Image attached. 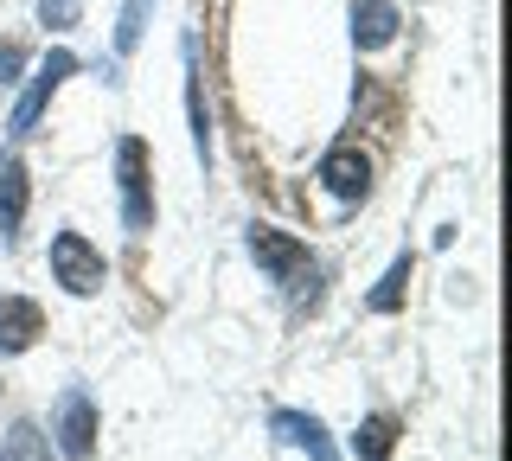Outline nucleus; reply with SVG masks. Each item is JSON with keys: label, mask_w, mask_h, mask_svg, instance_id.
Wrapping results in <instances>:
<instances>
[{"label": "nucleus", "mask_w": 512, "mask_h": 461, "mask_svg": "<svg viewBox=\"0 0 512 461\" xmlns=\"http://www.w3.org/2000/svg\"><path fill=\"white\" fill-rule=\"evenodd\" d=\"M0 461H52V442H45L32 423H13L7 442H0Z\"/></svg>", "instance_id": "13"}, {"label": "nucleus", "mask_w": 512, "mask_h": 461, "mask_svg": "<svg viewBox=\"0 0 512 461\" xmlns=\"http://www.w3.org/2000/svg\"><path fill=\"white\" fill-rule=\"evenodd\" d=\"M352 449H359L365 461H391V449H397V423H391V417H365L359 436H352Z\"/></svg>", "instance_id": "12"}, {"label": "nucleus", "mask_w": 512, "mask_h": 461, "mask_svg": "<svg viewBox=\"0 0 512 461\" xmlns=\"http://www.w3.org/2000/svg\"><path fill=\"white\" fill-rule=\"evenodd\" d=\"M320 186H327L333 199H365L372 193V161H365L359 148H333L327 161H320Z\"/></svg>", "instance_id": "6"}, {"label": "nucleus", "mask_w": 512, "mask_h": 461, "mask_svg": "<svg viewBox=\"0 0 512 461\" xmlns=\"http://www.w3.org/2000/svg\"><path fill=\"white\" fill-rule=\"evenodd\" d=\"M64 77H77V58H71V52H45V58H39V71H32V84H26V97H20V109L7 116V135H13V141L32 135V122L45 116V103L58 97Z\"/></svg>", "instance_id": "4"}, {"label": "nucleus", "mask_w": 512, "mask_h": 461, "mask_svg": "<svg viewBox=\"0 0 512 461\" xmlns=\"http://www.w3.org/2000/svg\"><path fill=\"white\" fill-rule=\"evenodd\" d=\"M58 455L64 461H90L96 455V404L84 391H64V404H58Z\"/></svg>", "instance_id": "5"}, {"label": "nucleus", "mask_w": 512, "mask_h": 461, "mask_svg": "<svg viewBox=\"0 0 512 461\" xmlns=\"http://www.w3.org/2000/svg\"><path fill=\"white\" fill-rule=\"evenodd\" d=\"M397 39V7L391 0H352V45L359 52H378V45Z\"/></svg>", "instance_id": "7"}, {"label": "nucleus", "mask_w": 512, "mask_h": 461, "mask_svg": "<svg viewBox=\"0 0 512 461\" xmlns=\"http://www.w3.org/2000/svg\"><path fill=\"white\" fill-rule=\"evenodd\" d=\"M186 116H192V148H199V161L212 154V116H205V90H199V52H192L186 39Z\"/></svg>", "instance_id": "11"}, {"label": "nucleus", "mask_w": 512, "mask_h": 461, "mask_svg": "<svg viewBox=\"0 0 512 461\" xmlns=\"http://www.w3.org/2000/svg\"><path fill=\"white\" fill-rule=\"evenodd\" d=\"M20 65H26L20 45H0V84H13V71H20Z\"/></svg>", "instance_id": "17"}, {"label": "nucleus", "mask_w": 512, "mask_h": 461, "mask_svg": "<svg viewBox=\"0 0 512 461\" xmlns=\"http://www.w3.org/2000/svg\"><path fill=\"white\" fill-rule=\"evenodd\" d=\"M20 218H26V167L7 154V161H0V244L20 231Z\"/></svg>", "instance_id": "10"}, {"label": "nucleus", "mask_w": 512, "mask_h": 461, "mask_svg": "<svg viewBox=\"0 0 512 461\" xmlns=\"http://www.w3.org/2000/svg\"><path fill=\"white\" fill-rule=\"evenodd\" d=\"M39 20L64 33V26H77V20H84V0H39Z\"/></svg>", "instance_id": "16"}, {"label": "nucleus", "mask_w": 512, "mask_h": 461, "mask_svg": "<svg viewBox=\"0 0 512 461\" xmlns=\"http://www.w3.org/2000/svg\"><path fill=\"white\" fill-rule=\"evenodd\" d=\"M116 180H122V225L154 231V193H148V148L135 135L116 141Z\"/></svg>", "instance_id": "3"}, {"label": "nucleus", "mask_w": 512, "mask_h": 461, "mask_svg": "<svg viewBox=\"0 0 512 461\" xmlns=\"http://www.w3.org/2000/svg\"><path fill=\"white\" fill-rule=\"evenodd\" d=\"M141 33H148V0H122V20H116V52L128 58L141 45Z\"/></svg>", "instance_id": "15"}, {"label": "nucleus", "mask_w": 512, "mask_h": 461, "mask_svg": "<svg viewBox=\"0 0 512 461\" xmlns=\"http://www.w3.org/2000/svg\"><path fill=\"white\" fill-rule=\"evenodd\" d=\"M404 289H410V257H397L391 276L372 289V314H397V308H404Z\"/></svg>", "instance_id": "14"}, {"label": "nucleus", "mask_w": 512, "mask_h": 461, "mask_svg": "<svg viewBox=\"0 0 512 461\" xmlns=\"http://www.w3.org/2000/svg\"><path fill=\"white\" fill-rule=\"evenodd\" d=\"M276 436H282V442H295V449H308V461H340V449L327 442L320 417H301V410H276Z\"/></svg>", "instance_id": "8"}, {"label": "nucleus", "mask_w": 512, "mask_h": 461, "mask_svg": "<svg viewBox=\"0 0 512 461\" xmlns=\"http://www.w3.org/2000/svg\"><path fill=\"white\" fill-rule=\"evenodd\" d=\"M52 282H64L71 295H96V289L109 282L103 250H96L84 231H58V237H52Z\"/></svg>", "instance_id": "2"}, {"label": "nucleus", "mask_w": 512, "mask_h": 461, "mask_svg": "<svg viewBox=\"0 0 512 461\" xmlns=\"http://www.w3.org/2000/svg\"><path fill=\"white\" fill-rule=\"evenodd\" d=\"M39 340V308L20 295H7L0 301V353H26V346Z\"/></svg>", "instance_id": "9"}, {"label": "nucleus", "mask_w": 512, "mask_h": 461, "mask_svg": "<svg viewBox=\"0 0 512 461\" xmlns=\"http://www.w3.org/2000/svg\"><path fill=\"white\" fill-rule=\"evenodd\" d=\"M250 257L276 282H295V301H314V263H308V250H301L295 237H282L269 225H250Z\"/></svg>", "instance_id": "1"}]
</instances>
